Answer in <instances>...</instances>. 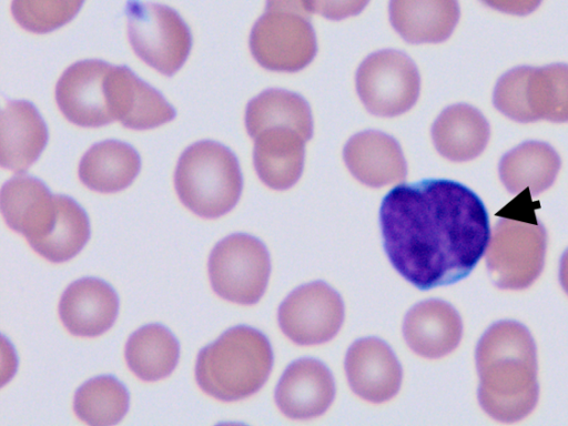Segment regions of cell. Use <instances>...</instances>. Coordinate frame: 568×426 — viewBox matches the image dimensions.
<instances>
[{"label": "cell", "instance_id": "22", "mask_svg": "<svg viewBox=\"0 0 568 426\" xmlns=\"http://www.w3.org/2000/svg\"><path fill=\"white\" fill-rule=\"evenodd\" d=\"M390 23L409 43H437L453 33L458 19L457 0H390Z\"/></svg>", "mask_w": 568, "mask_h": 426}, {"label": "cell", "instance_id": "27", "mask_svg": "<svg viewBox=\"0 0 568 426\" xmlns=\"http://www.w3.org/2000/svg\"><path fill=\"white\" fill-rule=\"evenodd\" d=\"M125 361L131 372L142 381L155 382L175 368L180 346L164 326L150 324L135 331L125 345Z\"/></svg>", "mask_w": 568, "mask_h": 426}, {"label": "cell", "instance_id": "23", "mask_svg": "<svg viewBox=\"0 0 568 426\" xmlns=\"http://www.w3.org/2000/svg\"><path fill=\"white\" fill-rule=\"evenodd\" d=\"M432 138L444 158L455 162L469 161L485 150L489 140V124L477 109L455 104L446 108L436 119Z\"/></svg>", "mask_w": 568, "mask_h": 426}, {"label": "cell", "instance_id": "2", "mask_svg": "<svg viewBox=\"0 0 568 426\" xmlns=\"http://www.w3.org/2000/svg\"><path fill=\"white\" fill-rule=\"evenodd\" d=\"M529 331L520 323L500 321L478 342L476 365L481 408L503 423H515L535 408L539 387L537 356Z\"/></svg>", "mask_w": 568, "mask_h": 426}, {"label": "cell", "instance_id": "18", "mask_svg": "<svg viewBox=\"0 0 568 426\" xmlns=\"http://www.w3.org/2000/svg\"><path fill=\"white\" fill-rule=\"evenodd\" d=\"M344 161L361 183L381 187L402 182L407 165L398 142L378 131H364L353 135L343 152Z\"/></svg>", "mask_w": 568, "mask_h": 426}, {"label": "cell", "instance_id": "13", "mask_svg": "<svg viewBox=\"0 0 568 426\" xmlns=\"http://www.w3.org/2000/svg\"><path fill=\"white\" fill-rule=\"evenodd\" d=\"M345 372L352 390L366 402L379 404L393 398L402 384V367L382 339L356 341L347 351Z\"/></svg>", "mask_w": 568, "mask_h": 426}, {"label": "cell", "instance_id": "17", "mask_svg": "<svg viewBox=\"0 0 568 426\" xmlns=\"http://www.w3.org/2000/svg\"><path fill=\"white\" fill-rule=\"evenodd\" d=\"M119 298L105 282L85 277L73 282L61 296L59 315L64 327L74 336L94 337L114 323Z\"/></svg>", "mask_w": 568, "mask_h": 426}, {"label": "cell", "instance_id": "21", "mask_svg": "<svg viewBox=\"0 0 568 426\" xmlns=\"http://www.w3.org/2000/svg\"><path fill=\"white\" fill-rule=\"evenodd\" d=\"M253 162L261 181L273 190H286L300 179L305 139L290 128H270L255 138Z\"/></svg>", "mask_w": 568, "mask_h": 426}, {"label": "cell", "instance_id": "26", "mask_svg": "<svg viewBox=\"0 0 568 426\" xmlns=\"http://www.w3.org/2000/svg\"><path fill=\"white\" fill-rule=\"evenodd\" d=\"M245 126L253 139L270 128H290L307 141L313 134V120L307 102L298 94L270 89L251 100L245 111Z\"/></svg>", "mask_w": 568, "mask_h": 426}, {"label": "cell", "instance_id": "16", "mask_svg": "<svg viewBox=\"0 0 568 426\" xmlns=\"http://www.w3.org/2000/svg\"><path fill=\"white\" fill-rule=\"evenodd\" d=\"M0 204L7 225L21 233L29 244L44 237L57 219V196L31 176L18 175L6 182Z\"/></svg>", "mask_w": 568, "mask_h": 426}, {"label": "cell", "instance_id": "28", "mask_svg": "<svg viewBox=\"0 0 568 426\" xmlns=\"http://www.w3.org/2000/svg\"><path fill=\"white\" fill-rule=\"evenodd\" d=\"M55 196L58 213L51 231L30 246L45 260L61 263L83 248L90 236V225L84 210L74 200Z\"/></svg>", "mask_w": 568, "mask_h": 426}, {"label": "cell", "instance_id": "3", "mask_svg": "<svg viewBox=\"0 0 568 426\" xmlns=\"http://www.w3.org/2000/svg\"><path fill=\"white\" fill-rule=\"evenodd\" d=\"M272 364L267 338L252 327L236 326L199 353L195 379L207 395L235 402L255 394L264 385Z\"/></svg>", "mask_w": 568, "mask_h": 426}, {"label": "cell", "instance_id": "7", "mask_svg": "<svg viewBox=\"0 0 568 426\" xmlns=\"http://www.w3.org/2000/svg\"><path fill=\"white\" fill-rule=\"evenodd\" d=\"M271 272L264 244L247 234H232L220 241L209 258L213 291L222 298L252 305L263 296Z\"/></svg>", "mask_w": 568, "mask_h": 426}, {"label": "cell", "instance_id": "12", "mask_svg": "<svg viewBox=\"0 0 568 426\" xmlns=\"http://www.w3.org/2000/svg\"><path fill=\"white\" fill-rule=\"evenodd\" d=\"M110 67L103 61L85 60L63 72L55 87V101L71 123L98 128L114 121L105 85Z\"/></svg>", "mask_w": 568, "mask_h": 426}, {"label": "cell", "instance_id": "31", "mask_svg": "<svg viewBox=\"0 0 568 426\" xmlns=\"http://www.w3.org/2000/svg\"><path fill=\"white\" fill-rule=\"evenodd\" d=\"M310 10L329 20H342L363 11L369 0H306Z\"/></svg>", "mask_w": 568, "mask_h": 426}, {"label": "cell", "instance_id": "32", "mask_svg": "<svg viewBox=\"0 0 568 426\" xmlns=\"http://www.w3.org/2000/svg\"><path fill=\"white\" fill-rule=\"evenodd\" d=\"M486 6L514 16H526L536 10L541 0H480Z\"/></svg>", "mask_w": 568, "mask_h": 426}, {"label": "cell", "instance_id": "33", "mask_svg": "<svg viewBox=\"0 0 568 426\" xmlns=\"http://www.w3.org/2000/svg\"><path fill=\"white\" fill-rule=\"evenodd\" d=\"M266 9L292 11L307 18L312 14L306 0H266Z\"/></svg>", "mask_w": 568, "mask_h": 426}, {"label": "cell", "instance_id": "25", "mask_svg": "<svg viewBox=\"0 0 568 426\" xmlns=\"http://www.w3.org/2000/svg\"><path fill=\"white\" fill-rule=\"evenodd\" d=\"M560 169V158L545 142L528 141L507 152L499 163V176L506 189L519 194L529 189L539 194L551 186Z\"/></svg>", "mask_w": 568, "mask_h": 426}, {"label": "cell", "instance_id": "9", "mask_svg": "<svg viewBox=\"0 0 568 426\" xmlns=\"http://www.w3.org/2000/svg\"><path fill=\"white\" fill-rule=\"evenodd\" d=\"M420 79L405 53L382 50L368 55L356 72L357 93L366 109L378 116L408 111L419 95Z\"/></svg>", "mask_w": 568, "mask_h": 426}, {"label": "cell", "instance_id": "34", "mask_svg": "<svg viewBox=\"0 0 568 426\" xmlns=\"http://www.w3.org/2000/svg\"><path fill=\"white\" fill-rule=\"evenodd\" d=\"M559 280L562 288L568 294V250L564 253L560 260Z\"/></svg>", "mask_w": 568, "mask_h": 426}, {"label": "cell", "instance_id": "24", "mask_svg": "<svg viewBox=\"0 0 568 426\" xmlns=\"http://www.w3.org/2000/svg\"><path fill=\"white\" fill-rule=\"evenodd\" d=\"M140 171V156L129 144L109 140L92 145L79 164V179L90 190L114 193L129 186Z\"/></svg>", "mask_w": 568, "mask_h": 426}, {"label": "cell", "instance_id": "19", "mask_svg": "<svg viewBox=\"0 0 568 426\" xmlns=\"http://www.w3.org/2000/svg\"><path fill=\"white\" fill-rule=\"evenodd\" d=\"M403 333L409 348L425 358H439L459 344L463 324L448 303L429 300L416 304L404 320Z\"/></svg>", "mask_w": 568, "mask_h": 426}, {"label": "cell", "instance_id": "15", "mask_svg": "<svg viewBox=\"0 0 568 426\" xmlns=\"http://www.w3.org/2000/svg\"><path fill=\"white\" fill-rule=\"evenodd\" d=\"M334 396L335 385L331 372L313 358L292 363L275 390L277 407L292 419H311L324 414Z\"/></svg>", "mask_w": 568, "mask_h": 426}, {"label": "cell", "instance_id": "6", "mask_svg": "<svg viewBox=\"0 0 568 426\" xmlns=\"http://www.w3.org/2000/svg\"><path fill=\"white\" fill-rule=\"evenodd\" d=\"M547 235L542 224L503 219L494 227L486 262L495 285L503 290H523L540 275Z\"/></svg>", "mask_w": 568, "mask_h": 426}, {"label": "cell", "instance_id": "14", "mask_svg": "<svg viewBox=\"0 0 568 426\" xmlns=\"http://www.w3.org/2000/svg\"><path fill=\"white\" fill-rule=\"evenodd\" d=\"M105 85L112 116L125 128L149 130L175 116L164 98L128 67L111 65Z\"/></svg>", "mask_w": 568, "mask_h": 426}, {"label": "cell", "instance_id": "10", "mask_svg": "<svg viewBox=\"0 0 568 426\" xmlns=\"http://www.w3.org/2000/svg\"><path fill=\"white\" fill-rule=\"evenodd\" d=\"M256 62L271 71L296 72L316 54L315 32L310 18L286 10L265 9L250 36Z\"/></svg>", "mask_w": 568, "mask_h": 426}, {"label": "cell", "instance_id": "1", "mask_svg": "<svg viewBox=\"0 0 568 426\" xmlns=\"http://www.w3.org/2000/svg\"><path fill=\"white\" fill-rule=\"evenodd\" d=\"M379 224L392 265L419 290L465 278L490 236L481 200L450 180L394 187L382 202Z\"/></svg>", "mask_w": 568, "mask_h": 426}, {"label": "cell", "instance_id": "29", "mask_svg": "<svg viewBox=\"0 0 568 426\" xmlns=\"http://www.w3.org/2000/svg\"><path fill=\"white\" fill-rule=\"evenodd\" d=\"M129 408V393L113 376H99L77 390L73 410L84 423L108 426L119 423Z\"/></svg>", "mask_w": 568, "mask_h": 426}, {"label": "cell", "instance_id": "30", "mask_svg": "<svg viewBox=\"0 0 568 426\" xmlns=\"http://www.w3.org/2000/svg\"><path fill=\"white\" fill-rule=\"evenodd\" d=\"M84 0H12L17 23L33 33L53 31L74 18Z\"/></svg>", "mask_w": 568, "mask_h": 426}, {"label": "cell", "instance_id": "20", "mask_svg": "<svg viewBox=\"0 0 568 426\" xmlns=\"http://www.w3.org/2000/svg\"><path fill=\"white\" fill-rule=\"evenodd\" d=\"M48 141V130L37 109L27 101H10L0 116V163L23 172L39 158Z\"/></svg>", "mask_w": 568, "mask_h": 426}, {"label": "cell", "instance_id": "11", "mask_svg": "<svg viewBox=\"0 0 568 426\" xmlns=\"http://www.w3.org/2000/svg\"><path fill=\"white\" fill-rule=\"evenodd\" d=\"M282 332L298 345L331 341L344 320V304L336 291L324 282L303 285L292 292L278 308Z\"/></svg>", "mask_w": 568, "mask_h": 426}, {"label": "cell", "instance_id": "4", "mask_svg": "<svg viewBox=\"0 0 568 426\" xmlns=\"http://www.w3.org/2000/svg\"><path fill=\"white\" fill-rule=\"evenodd\" d=\"M174 185L190 211L204 219L220 217L235 206L242 192L237 159L217 142H196L181 154Z\"/></svg>", "mask_w": 568, "mask_h": 426}, {"label": "cell", "instance_id": "8", "mask_svg": "<svg viewBox=\"0 0 568 426\" xmlns=\"http://www.w3.org/2000/svg\"><path fill=\"white\" fill-rule=\"evenodd\" d=\"M128 37L136 55L164 75L174 74L191 49V33L171 8L130 1L126 7Z\"/></svg>", "mask_w": 568, "mask_h": 426}, {"label": "cell", "instance_id": "5", "mask_svg": "<svg viewBox=\"0 0 568 426\" xmlns=\"http://www.w3.org/2000/svg\"><path fill=\"white\" fill-rule=\"evenodd\" d=\"M494 104L509 119L568 122V64L518 67L505 73L494 91Z\"/></svg>", "mask_w": 568, "mask_h": 426}]
</instances>
